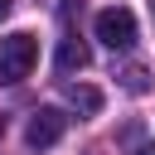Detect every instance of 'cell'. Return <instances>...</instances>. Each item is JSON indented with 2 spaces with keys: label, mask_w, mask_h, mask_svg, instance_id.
Returning <instances> with one entry per match:
<instances>
[{
  "label": "cell",
  "mask_w": 155,
  "mask_h": 155,
  "mask_svg": "<svg viewBox=\"0 0 155 155\" xmlns=\"http://www.w3.org/2000/svg\"><path fill=\"white\" fill-rule=\"evenodd\" d=\"M34 63H39V39H34V34H10V39H0V82L29 78Z\"/></svg>",
  "instance_id": "1"
},
{
  "label": "cell",
  "mask_w": 155,
  "mask_h": 155,
  "mask_svg": "<svg viewBox=\"0 0 155 155\" xmlns=\"http://www.w3.org/2000/svg\"><path fill=\"white\" fill-rule=\"evenodd\" d=\"M92 29H97V39H102L107 48H131V44H136V15H131L126 5H111V10H102Z\"/></svg>",
  "instance_id": "2"
},
{
  "label": "cell",
  "mask_w": 155,
  "mask_h": 155,
  "mask_svg": "<svg viewBox=\"0 0 155 155\" xmlns=\"http://www.w3.org/2000/svg\"><path fill=\"white\" fill-rule=\"evenodd\" d=\"M63 131H68V116L58 107H39L29 116V126H24V140H29V150H48V145L63 140Z\"/></svg>",
  "instance_id": "3"
},
{
  "label": "cell",
  "mask_w": 155,
  "mask_h": 155,
  "mask_svg": "<svg viewBox=\"0 0 155 155\" xmlns=\"http://www.w3.org/2000/svg\"><path fill=\"white\" fill-rule=\"evenodd\" d=\"M92 63V48L78 39V34H63L58 39V73H82Z\"/></svg>",
  "instance_id": "4"
},
{
  "label": "cell",
  "mask_w": 155,
  "mask_h": 155,
  "mask_svg": "<svg viewBox=\"0 0 155 155\" xmlns=\"http://www.w3.org/2000/svg\"><path fill=\"white\" fill-rule=\"evenodd\" d=\"M68 102H73L78 111H87V116H97V111H102V92H97V87H87V82L68 87Z\"/></svg>",
  "instance_id": "5"
},
{
  "label": "cell",
  "mask_w": 155,
  "mask_h": 155,
  "mask_svg": "<svg viewBox=\"0 0 155 155\" xmlns=\"http://www.w3.org/2000/svg\"><path fill=\"white\" fill-rule=\"evenodd\" d=\"M121 87H126V92H136V97H140V92H145V87H150V82H145V68H140V63H131V68H121Z\"/></svg>",
  "instance_id": "6"
},
{
  "label": "cell",
  "mask_w": 155,
  "mask_h": 155,
  "mask_svg": "<svg viewBox=\"0 0 155 155\" xmlns=\"http://www.w3.org/2000/svg\"><path fill=\"white\" fill-rule=\"evenodd\" d=\"M136 155H155V140H145V145H140V150H136Z\"/></svg>",
  "instance_id": "7"
},
{
  "label": "cell",
  "mask_w": 155,
  "mask_h": 155,
  "mask_svg": "<svg viewBox=\"0 0 155 155\" xmlns=\"http://www.w3.org/2000/svg\"><path fill=\"white\" fill-rule=\"evenodd\" d=\"M5 15H10V0H0V19H5Z\"/></svg>",
  "instance_id": "8"
},
{
  "label": "cell",
  "mask_w": 155,
  "mask_h": 155,
  "mask_svg": "<svg viewBox=\"0 0 155 155\" xmlns=\"http://www.w3.org/2000/svg\"><path fill=\"white\" fill-rule=\"evenodd\" d=\"M150 10H155V0H150Z\"/></svg>",
  "instance_id": "9"
}]
</instances>
